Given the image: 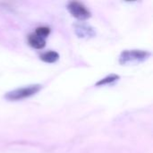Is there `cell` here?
Returning a JSON list of instances; mask_svg holds the SVG:
<instances>
[{
    "label": "cell",
    "instance_id": "obj_1",
    "mask_svg": "<svg viewBox=\"0 0 153 153\" xmlns=\"http://www.w3.org/2000/svg\"><path fill=\"white\" fill-rule=\"evenodd\" d=\"M41 89L42 85L40 84H30L8 91L4 94V98L8 101H20L36 95Z\"/></svg>",
    "mask_w": 153,
    "mask_h": 153
},
{
    "label": "cell",
    "instance_id": "obj_2",
    "mask_svg": "<svg viewBox=\"0 0 153 153\" xmlns=\"http://www.w3.org/2000/svg\"><path fill=\"white\" fill-rule=\"evenodd\" d=\"M151 56V52L143 49H126L119 56V63L126 65L130 63H140L146 60Z\"/></svg>",
    "mask_w": 153,
    "mask_h": 153
},
{
    "label": "cell",
    "instance_id": "obj_3",
    "mask_svg": "<svg viewBox=\"0 0 153 153\" xmlns=\"http://www.w3.org/2000/svg\"><path fill=\"white\" fill-rule=\"evenodd\" d=\"M67 10L73 17L79 21H85L91 16V13L87 6L78 1L69 2L67 4Z\"/></svg>",
    "mask_w": 153,
    "mask_h": 153
},
{
    "label": "cell",
    "instance_id": "obj_4",
    "mask_svg": "<svg viewBox=\"0 0 153 153\" xmlns=\"http://www.w3.org/2000/svg\"><path fill=\"white\" fill-rule=\"evenodd\" d=\"M27 41H28V44L35 48V49H42L45 48L46 46V39L40 38L39 36L36 35L35 33H31L28 36L27 38Z\"/></svg>",
    "mask_w": 153,
    "mask_h": 153
},
{
    "label": "cell",
    "instance_id": "obj_5",
    "mask_svg": "<svg viewBox=\"0 0 153 153\" xmlns=\"http://www.w3.org/2000/svg\"><path fill=\"white\" fill-rule=\"evenodd\" d=\"M75 33L80 38H90L95 35V31L90 26L84 24H78L75 26Z\"/></svg>",
    "mask_w": 153,
    "mask_h": 153
},
{
    "label": "cell",
    "instance_id": "obj_6",
    "mask_svg": "<svg viewBox=\"0 0 153 153\" xmlns=\"http://www.w3.org/2000/svg\"><path fill=\"white\" fill-rule=\"evenodd\" d=\"M39 58L44 63L54 64L56 61H58L59 54L55 50H49V51H46V52H43L42 54H40Z\"/></svg>",
    "mask_w": 153,
    "mask_h": 153
},
{
    "label": "cell",
    "instance_id": "obj_7",
    "mask_svg": "<svg viewBox=\"0 0 153 153\" xmlns=\"http://www.w3.org/2000/svg\"><path fill=\"white\" fill-rule=\"evenodd\" d=\"M119 78H120V76H119V75L115 74H111L107 75L106 77H104V78L100 79L99 82H96V84H95V86H97V87H100V86H105V85L112 84V83H114L115 82L118 81V80H119Z\"/></svg>",
    "mask_w": 153,
    "mask_h": 153
},
{
    "label": "cell",
    "instance_id": "obj_8",
    "mask_svg": "<svg viewBox=\"0 0 153 153\" xmlns=\"http://www.w3.org/2000/svg\"><path fill=\"white\" fill-rule=\"evenodd\" d=\"M50 31L51 30H50V28L49 27H48V26H39L38 28H36L34 33L36 35L39 36L40 38L46 39L48 37V35L50 34Z\"/></svg>",
    "mask_w": 153,
    "mask_h": 153
}]
</instances>
